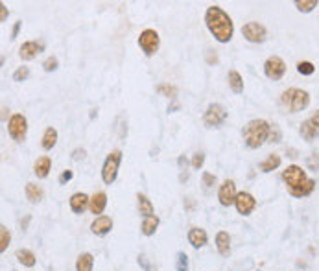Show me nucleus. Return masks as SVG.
I'll return each instance as SVG.
<instances>
[{
    "label": "nucleus",
    "mask_w": 319,
    "mask_h": 271,
    "mask_svg": "<svg viewBox=\"0 0 319 271\" xmlns=\"http://www.w3.org/2000/svg\"><path fill=\"white\" fill-rule=\"evenodd\" d=\"M203 164H205V153H196L192 157V161H190V166H192L194 170H201L203 168Z\"/></svg>",
    "instance_id": "e433bc0d"
},
{
    "label": "nucleus",
    "mask_w": 319,
    "mask_h": 271,
    "mask_svg": "<svg viewBox=\"0 0 319 271\" xmlns=\"http://www.w3.org/2000/svg\"><path fill=\"white\" fill-rule=\"evenodd\" d=\"M319 0H295V8L301 11V13H310V11L317 8Z\"/></svg>",
    "instance_id": "c756f323"
},
{
    "label": "nucleus",
    "mask_w": 319,
    "mask_h": 271,
    "mask_svg": "<svg viewBox=\"0 0 319 271\" xmlns=\"http://www.w3.org/2000/svg\"><path fill=\"white\" fill-rule=\"evenodd\" d=\"M269 131H271V124L266 122L264 118L249 120L247 126L242 131L243 142L249 149H259L264 142L269 140Z\"/></svg>",
    "instance_id": "7ed1b4c3"
},
{
    "label": "nucleus",
    "mask_w": 319,
    "mask_h": 271,
    "mask_svg": "<svg viewBox=\"0 0 319 271\" xmlns=\"http://www.w3.org/2000/svg\"><path fill=\"white\" fill-rule=\"evenodd\" d=\"M242 35L245 41L259 45V43H264L268 39V30H266V26L260 24V22L251 21L242 26Z\"/></svg>",
    "instance_id": "1a4fd4ad"
},
{
    "label": "nucleus",
    "mask_w": 319,
    "mask_h": 271,
    "mask_svg": "<svg viewBox=\"0 0 319 271\" xmlns=\"http://www.w3.org/2000/svg\"><path fill=\"white\" fill-rule=\"evenodd\" d=\"M157 92L162 94V96H168L170 100H173V98L178 96V87H175V85H170V83H159Z\"/></svg>",
    "instance_id": "c85d7f7f"
},
{
    "label": "nucleus",
    "mask_w": 319,
    "mask_h": 271,
    "mask_svg": "<svg viewBox=\"0 0 319 271\" xmlns=\"http://www.w3.org/2000/svg\"><path fill=\"white\" fill-rule=\"evenodd\" d=\"M264 74H266L269 80H273V82L282 80L284 74H286V63H284L282 57L279 56L268 57L266 63H264Z\"/></svg>",
    "instance_id": "9d476101"
},
{
    "label": "nucleus",
    "mask_w": 319,
    "mask_h": 271,
    "mask_svg": "<svg viewBox=\"0 0 319 271\" xmlns=\"http://www.w3.org/2000/svg\"><path fill=\"white\" fill-rule=\"evenodd\" d=\"M159 223H161V220H159L157 216H148V218H144V220H142V225H140L142 235L153 236L155 235V230H157Z\"/></svg>",
    "instance_id": "393cba45"
},
{
    "label": "nucleus",
    "mask_w": 319,
    "mask_h": 271,
    "mask_svg": "<svg viewBox=\"0 0 319 271\" xmlns=\"http://www.w3.org/2000/svg\"><path fill=\"white\" fill-rule=\"evenodd\" d=\"M179 179H181V181H187V179H188V172H183L181 177H179Z\"/></svg>",
    "instance_id": "09e8293b"
},
{
    "label": "nucleus",
    "mask_w": 319,
    "mask_h": 271,
    "mask_svg": "<svg viewBox=\"0 0 319 271\" xmlns=\"http://www.w3.org/2000/svg\"><path fill=\"white\" fill-rule=\"evenodd\" d=\"M41 52H45V43L41 41H26L20 45L19 48V57L22 61H31V59H36L37 54Z\"/></svg>",
    "instance_id": "ddd939ff"
},
{
    "label": "nucleus",
    "mask_w": 319,
    "mask_h": 271,
    "mask_svg": "<svg viewBox=\"0 0 319 271\" xmlns=\"http://www.w3.org/2000/svg\"><path fill=\"white\" fill-rule=\"evenodd\" d=\"M20 28H22V21H17L15 26H13V30H11V39H17V35H19Z\"/></svg>",
    "instance_id": "37998d69"
},
{
    "label": "nucleus",
    "mask_w": 319,
    "mask_h": 271,
    "mask_svg": "<svg viewBox=\"0 0 319 271\" xmlns=\"http://www.w3.org/2000/svg\"><path fill=\"white\" fill-rule=\"evenodd\" d=\"M205 24L208 31L214 35L218 43H229L234 35V22L233 19L220 8V6H210L205 11Z\"/></svg>",
    "instance_id": "f257e3e1"
},
{
    "label": "nucleus",
    "mask_w": 319,
    "mask_h": 271,
    "mask_svg": "<svg viewBox=\"0 0 319 271\" xmlns=\"http://www.w3.org/2000/svg\"><path fill=\"white\" fill-rule=\"evenodd\" d=\"M234 207L238 210V214L249 216L257 209V200H255V196L249 194V192H238L236 201H234Z\"/></svg>",
    "instance_id": "f8f14e48"
},
{
    "label": "nucleus",
    "mask_w": 319,
    "mask_h": 271,
    "mask_svg": "<svg viewBox=\"0 0 319 271\" xmlns=\"http://www.w3.org/2000/svg\"><path fill=\"white\" fill-rule=\"evenodd\" d=\"M185 203H187V209L188 210H194V207H196V203H194L192 198H187V200H185Z\"/></svg>",
    "instance_id": "de8ad7c7"
},
{
    "label": "nucleus",
    "mask_w": 319,
    "mask_h": 271,
    "mask_svg": "<svg viewBox=\"0 0 319 271\" xmlns=\"http://www.w3.org/2000/svg\"><path fill=\"white\" fill-rule=\"evenodd\" d=\"M216 249L222 256L231 255V236L227 230H220L216 235Z\"/></svg>",
    "instance_id": "6ab92c4d"
},
{
    "label": "nucleus",
    "mask_w": 319,
    "mask_h": 271,
    "mask_svg": "<svg viewBox=\"0 0 319 271\" xmlns=\"http://www.w3.org/2000/svg\"><path fill=\"white\" fill-rule=\"evenodd\" d=\"M113 229V220L109 218V216L105 214H101L98 216V218H94L91 223V230H92V235H96V236H105L109 235Z\"/></svg>",
    "instance_id": "4468645a"
},
{
    "label": "nucleus",
    "mask_w": 319,
    "mask_h": 271,
    "mask_svg": "<svg viewBox=\"0 0 319 271\" xmlns=\"http://www.w3.org/2000/svg\"><path fill=\"white\" fill-rule=\"evenodd\" d=\"M138 264H140V266L144 267V269H146V271H155V267H153L152 264L148 262V258H146V256H144V255L138 256Z\"/></svg>",
    "instance_id": "a19ab883"
},
{
    "label": "nucleus",
    "mask_w": 319,
    "mask_h": 271,
    "mask_svg": "<svg viewBox=\"0 0 319 271\" xmlns=\"http://www.w3.org/2000/svg\"><path fill=\"white\" fill-rule=\"evenodd\" d=\"M107 207V194L105 192H96V194L91 196V203H89V210H91V214L101 216V212L105 210Z\"/></svg>",
    "instance_id": "f3484780"
},
{
    "label": "nucleus",
    "mask_w": 319,
    "mask_h": 271,
    "mask_svg": "<svg viewBox=\"0 0 319 271\" xmlns=\"http://www.w3.org/2000/svg\"><path fill=\"white\" fill-rule=\"evenodd\" d=\"M306 166H308L310 170H315L317 172L319 170V153L317 151H312L308 157V161H306Z\"/></svg>",
    "instance_id": "4c0bfd02"
},
{
    "label": "nucleus",
    "mask_w": 319,
    "mask_h": 271,
    "mask_svg": "<svg viewBox=\"0 0 319 271\" xmlns=\"http://www.w3.org/2000/svg\"><path fill=\"white\" fill-rule=\"evenodd\" d=\"M282 181L288 186V194L292 198H306L315 188V181L306 177V172L299 164H290L282 172Z\"/></svg>",
    "instance_id": "f03ea898"
},
{
    "label": "nucleus",
    "mask_w": 319,
    "mask_h": 271,
    "mask_svg": "<svg viewBox=\"0 0 319 271\" xmlns=\"http://www.w3.org/2000/svg\"><path fill=\"white\" fill-rule=\"evenodd\" d=\"M56 144H57V129L56 128H46L45 133H43V138H41V146H43V149L50 151Z\"/></svg>",
    "instance_id": "5701e85b"
},
{
    "label": "nucleus",
    "mask_w": 319,
    "mask_h": 271,
    "mask_svg": "<svg viewBox=\"0 0 319 271\" xmlns=\"http://www.w3.org/2000/svg\"><path fill=\"white\" fill-rule=\"evenodd\" d=\"M227 82H229V87H231V91H233L234 94H242L243 92V80H242V76H240V72H236V70L229 72Z\"/></svg>",
    "instance_id": "a878e982"
},
{
    "label": "nucleus",
    "mask_w": 319,
    "mask_h": 271,
    "mask_svg": "<svg viewBox=\"0 0 319 271\" xmlns=\"http://www.w3.org/2000/svg\"><path fill=\"white\" fill-rule=\"evenodd\" d=\"M70 210L74 214H83L87 209H89V203H91V198L83 192H76V194L70 196Z\"/></svg>",
    "instance_id": "dca6fc26"
},
{
    "label": "nucleus",
    "mask_w": 319,
    "mask_h": 271,
    "mask_svg": "<svg viewBox=\"0 0 319 271\" xmlns=\"http://www.w3.org/2000/svg\"><path fill=\"white\" fill-rule=\"evenodd\" d=\"M122 163V151L120 149H113L111 153L107 155L101 166V181L105 184H113L118 177V168Z\"/></svg>",
    "instance_id": "39448f33"
},
{
    "label": "nucleus",
    "mask_w": 319,
    "mask_h": 271,
    "mask_svg": "<svg viewBox=\"0 0 319 271\" xmlns=\"http://www.w3.org/2000/svg\"><path fill=\"white\" fill-rule=\"evenodd\" d=\"M50 170H52V159L48 155H43L39 157L33 163V174L39 177V179H46L48 175H50Z\"/></svg>",
    "instance_id": "a211bd4d"
},
{
    "label": "nucleus",
    "mask_w": 319,
    "mask_h": 271,
    "mask_svg": "<svg viewBox=\"0 0 319 271\" xmlns=\"http://www.w3.org/2000/svg\"><path fill=\"white\" fill-rule=\"evenodd\" d=\"M85 155H87V151L83 148H76L74 151H72V159H74V161H83Z\"/></svg>",
    "instance_id": "79ce46f5"
},
{
    "label": "nucleus",
    "mask_w": 319,
    "mask_h": 271,
    "mask_svg": "<svg viewBox=\"0 0 319 271\" xmlns=\"http://www.w3.org/2000/svg\"><path fill=\"white\" fill-rule=\"evenodd\" d=\"M8 15H10V11L6 10V4L2 2V4H0V22H4Z\"/></svg>",
    "instance_id": "c03bdc74"
},
{
    "label": "nucleus",
    "mask_w": 319,
    "mask_h": 271,
    "mask_svg": "<svg viewBox=\"0 0 319 271\" xmlns=\"http://www.w3.org/2000/svg\"><path fill=\"white\" fill-rule=\"evenodd\" d=\"M297 72H299L301 76H312V74L315 72L314 63H310V61H299V63H297Z\"/></svg>",
    "instance_id": "2f4dec72"
},
{
    "label": "nucleus",
    "mask_w": 319,
    "mask_h": 271,
    "mask_svg": "<svg viewBox=\"0 0 319 271\" xmlns=\"http://www.w3.org/2000/svg\"><path fill=\"white\" fill-rule=\"evenodd\" d=\"M236 196H238V192H236V183H234L233 179H225L220 184V188H218L220 205L231 207V205H234V201H236Z\"/></svg>",
    "instance_id": "9b49d317"
},
{
    "label": "nucleus",
    "mask_w": 319,
    "mask_h": 271,
    "mask_svg": "<svg viewBox=\"0 0 319 271\" xmlns=\"http://www.w3.org/2000/svg\"><path fill=\"white\" fill-rule=\"evenodd\" d=\"M94 266V256L91 253H81L76 258V271H92Z\"/></svg>",
    "instance_id": "cd10ccee"
},
{
    "label": "nucleus",
    "mask_w": 319,
    "mask_h": 271,
    "mask_svg": "<svg viewBox=\"0 0 319 271\" xmlns=\"http://www.w3.org/2000/svg\"><path fill=\"white\" fill-rule=\"evenodd\" d=\"M15 258L20 262V264H22V266H26V267H33L37 264L36 255H33L30 249H17Z\"/></svg>",
    "instance_id": "bb28decb"
},
{
    "label": "nucleus",
    "mask_w": 319,
    "mask_h": 271,
    "mask_svg": "<svg viewBox=\"0 0 319 271\" xmlns=\"http://www.w3.org/2000/svg\"><path fill=\"white\" fill-rule=\"evenodd\" d=\"M282 140V133H280V128L277 124L271 126V131H269V140L268 142H280Z\"/></svg>",
    "instance_id": "c9c22d12"
},
{
    "label": "nucleus",
    "mask_w": 319,
    "mask_h": 271,
    "mask_svg": "<svg viewBox=\"0 0 319 271\" xmlns=\"http://www.w3.org/2000/svg\"><path fill=\"white\" fill-rule=\"evenodd\" d=\"M11 242V233L8 230V227H0V253H6V249L10 247Z\"/></svg>",
    "instance_id": "7c9ffc66"
},
{
    "label": "nucleus",
    "mask_w": 319,
    "mask_h": 271,
    "mask_svg": "<svg viewBox=\"0 0 319 271\" xmlns=\"http://www.w3.org/2000/svg\"><path fill=\"white\" fill-rule=\"evenodd\" d=\"M178 164H179V168H187V164H188V161H187V157L185 155H179V159H178Z\"/></svg>",
    "instance_id": "49530a36"
},
{
    "label": "nucleus",
    "mask_w": 319,
    "mask_h": 271,
    "mask_svg": "<svg viewBox=\"0 0 319 271\" xmlns=\"http://www.w3.org/2000/svg\"><path fill=\"white\" fill-rule=\"evenodd\" d=\"M203 179V184H205V188H212L214 183H216V175H212L210 172H205V174L201 175Z\"/></svg>",
    "instance_id": "58836bf2"
},
{
    "label": "nucleus",
    "mask_w": 319,
    "mask_h": 271,
    "mask_svg": "<svg viewBox=\"0 0 319 271\" xmlns=\"http://www.w3.org/2000/svg\"><path fill=\"white\" fill-rule=\"evenodd\" d=\"M137 207H138V212L142 214V218H148V216H155V209H153V203L152 200L148 198V196L137 194Z\"/></svg>",
    "instance_id": "aec40b11"
},
{
    "label": "nucleus",
    "mask_w": 319,
    "mask_h": 271,
    "mask_svg": "<svg viewBox=\"0 0 319 271\" xmlns=\"http://www.w3.org/2000/svg\"><path fill=\"white\" fill-rule=\"evenodd\" d=\"M24 192H26V200L30 201V203H39V201L43 200V196H45L43 188H41L39 184H36V183L26 184Z\"/></svg>",
    "instance_id": "b1692460"
},
{
    "label": "nucleus",
    "mask_w": 319,
    "mask_h": 271,
    "mask_svg": "<svg viewBox=\"0 0 319 271\" xmlns=\"http://www.w3.org/2000/svg\"><path fill=\"white\" fill-rule=\"evenodd\" d=\"M138 46H140V50L144 52V56L152 57L157 54L159 46H161V37L155 30L152 28H148V30L140 31V35H138Z\"/></svg>",
    "instance_id": "0eeeda50"
},
{
    "label": "nucleus",
    "mask_w": 319,
    "mask_h": 271,
    "mask_svg": "<svg viewBox=\"0 0 319 271\" xmlns=\"http://www.w3.org/2000/svg\"><path fill=\"white\" fill-rule=\"evenodd\" d=\"M280 105L288 113H299L310 105V94L303 89L290 87L280 94Z\"/></svg>",
    "instance_id": "20e7f679"
},
{
    "label": "nucleus",
    "mask_w": 319,
    "mask_h": 271,
    "mask_svg": "<svg viewBox=\"0 0 319 271\" xmlns=\"http://www.w3.org/2000/svg\"><path fill=\"white\" fill-rule=\"evenodd\" d=\"M74 177V172L72 170H65V172H61V175H59V184H66L68 181Z\"/></svg>",
    "instance_id": "ea45409f"
},
{
    "label": "nucleus",
    "mask_w": 319,
    "mask_h": 271,
    "mask_svg": "<svg viewBox=\"0 0 319 271\" xmlns=\"http://www.w3.org/2000/svg\"><path fill=\"white\" fill-rule=\"evenodd\" d=\"M308 120H310V122H312V124H314L315 128L319 129V109H317V111H315L314 114H312V117L308 118Z\"/></svg>",
    "instance_id": "a18cd8bd"
},
{
    "label": "nucleus",
    "mask_w": 319,
    "mask_h": 271,
    "mask_svg": "<svg viewBox=\"0 0 319 271\" xmlns=\"http://www.w3.org/2000/svg\"><path fill=\"white\" fill-rule=\"evenodd\" d=\"M28 78H30V67H26V65H22L13 72V82H26Z\"/></svg>",
    "instance_id": "72a5a7b5"
},
{
    "label": "nucleus",
    "mask_w": 319,
    "mask_h": 271,
    "mask_svg": "<svg viewBox=\"0 0 319 271\" xmlns=\"http://www.w3.org/2000/svg\"><path fill=\"white\" fill-rule=\"evenodd\" d=\"M299 135L304 138V140H306V142H314L315 138L319 137V129L315 128V126L310 122V120H304V122H301Z\"/></svg>",
    "instance_id": "4be33fe9"
},
{
    "label": "nucleus",
    "mask_w": 319,
    "mask_h": 271,
    "mask_svg": "<svg viewBox=\"0 0 319 271\" xmlns=\"http://www.w3.org/2000/svg\"><path fill=\"white\" fill-rule=\"evenodd\" d=\"M208 236L207 230L201 229V227H190L188 230V244L194 247V249H201V247L207 246Z\"/></svg>",
    "instance_id": "2eb2a0df"
},
{
    "label": "nucleus",
    "mask_w": 319,
    "mask_h": 271,
    "mask_svg": "<svg viewBox=\"0 0 319 271\" xmlns=\"http://www.w3.org/2000/svg\"><path fill=\"white\" fill-rule=\"evenodd\" d=\"M280 163H282V159H280V155L271 153V155H268V157L264 159L262 163L259 164V170L262 172V174H269V172H273V170L279 168Z\"/></svg>",
    "instance_id": "412c9836"
},
{
    "label": "nucleus",
    "mask_w": 319,
    "mask_h": 271,
    "mask_svg": "<svg viewBox=\"0 0 319 271\" xmlns=\"http://www.w3.org/2000/svg\"><path fill=\"white\" fill-rule=\"evenodd\" d=\"M57 67H59V61H57L56 56L46 57L45 61H43V70L45 72H54V70H57Z\"/></svg>",
    "instance_id": "f704fd0d"
},
{
    "label": "nucleus",
    "mask_w": 319,
    "mask_h": 271,
    "mask_svg": "<svg viewBox=\"0 0 319 271\" xmlns=\"http://www.w3.org/2000/svg\"><path fill=\"white\" fill-rule=\"evenodd\" d=\"M175 269L178 271H188V256L185 251H179L175 256Z\"/></svg>",
    "instance_id": "473e14b6"
},
{
    "label": "nucleus",
    "mask_w": 319,
    "mask_h": 271,
    "mask_svg": "<svg viewBox=\"0 0 319 271\" xmlns=\"http://www.w3.org/2000/svg\"><path fill=\"white\" fill-rule=\"evenodd\" d=\"M227 117H229L227 109L223 107L222 103H210L207 107V111H205V114H203V124L208 129H218L225 124Z\"/></svg>",
    "instance_id": "423d86ee"
},
{
    "label": "nucleus",
    "mask_w": 319,
    "mask_h": 271,
    "mask_svg": "<svg viewBox=\"0 0 319 271\" xmlns=\"http://www.w3.org/2000/svg\"><path fill=\"white\" fill-rule=\"evenodd\" d=\"M8 133L15 142H24L26 133H28V120L24 114H11V118L8 120Z\"/></svg>",
    "instance_id": "6e6552de"
}]
</instances>
